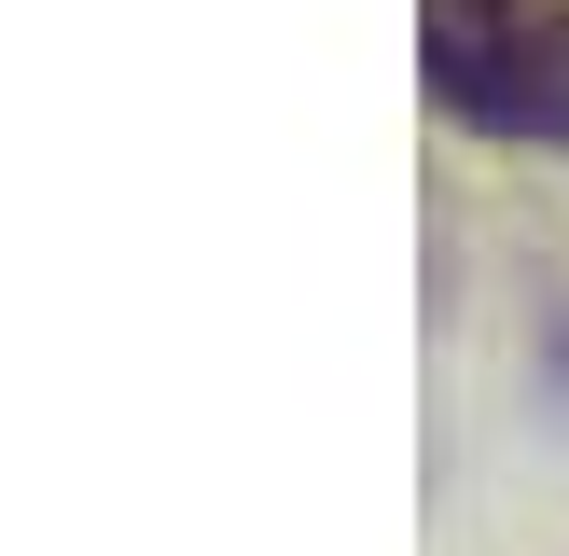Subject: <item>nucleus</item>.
<instances>
[{"label":"nucleus","mask_w":569,"mask_h":556,"mask_svg":"<svg viewBox=\"0 0 569 556\" xmlns=\"http://www.w3.org/2000/svg\"><path fill=\"white\" fill-rule=\"evenodd\" d=\"M417 56L472 139H569V0H417Z\"/></svg>","instance_id":"1"}]
</instances>
